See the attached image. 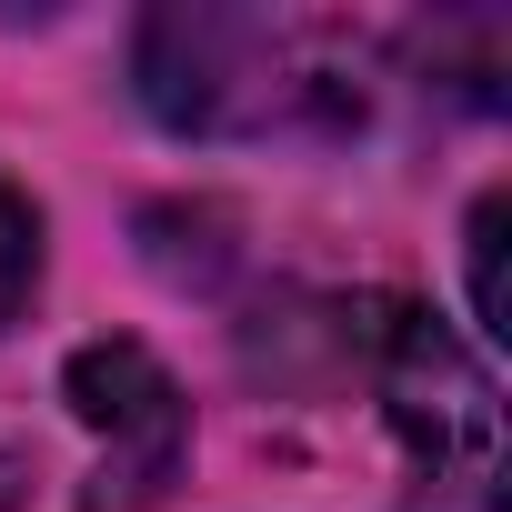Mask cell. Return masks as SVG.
I'll return each mask as SVG.
<instances>
[{"label":"cell","mask_w":512,"mask_h":512,"mask_svg":"<svg viewBox=\"0 0 512 512\" xmlns=\"http://www.w3.org/2000/svg\"><path fill=\"white\" fill-rule=\"evenodd\" d=\"M131 91L181 141H262L292 121H362V91L322 61V31L282 11L161 0L131 31Z\"/></svg>","instance_id":"1"},{"label":"cell","mask_w":512,"mask_h":512,"mask_svg":"<svg viewBox=\"0 0 512 512\" xmlns=\"http://www.w3.org/2000/svg\"><path fill=\"white\" fill-rule=\"evenodd\" d=\"M372 382H382V412L412 452L422 482H492L502 472V402H492V372L432 322V312H392L372 322Z\"/></svg>","instance_id":"2"},{"label":"cell","mask_w":512,"mask_h":512,"mask_svg":"<svg viewBox=\"0 0 512 512\" xmlns=\"http://www.w3.org/2000/svg\"><path fill=\"white\" fill-rule=\"evenodd\" d=\"M61 402L81 412V432L101 442V472L81 492V512H151L191 452V402L181 382L141 352V342H81L61 362Z\"/></svg>","instance_id":"3"},{"label":"cell","mask_w":512,"mask_h":512,"mask_svg":"<svg viewBox=\"0 0 512 512\" xmlns=\"http://www.w3.org/2000/svg\"><path fill=\"white\" fill-rule=\"evenodd\" d=\"M502 241H512V191H482V201H472V231H462V272H472V332H482V342H512Z\"/></svg>","instance_id":"4"},{"label":"cell","mask_w":512,"mask_h":512,"mask_svg":"<svg viewBox=\"0 0 512 512\" xmlns=\"http://www.w3.org/2000/svg\"><path fill=\"white\" fill-rule=\"evenodd\" d=\"M31 292H41V211H31V191L11 171H0V332L31 312Z\"/></svg>","instance_id":"5"},{"label":"cell","mask_w":512,"mask_h":512,"mask_svg":"<svg viewBox=\"0 0 512 512\" xmlns=\"http://www.w3.org/2000/svg\"><path fill=\"white\" fill-rule=\"evenodd\" d=\"M402 512H502V492L492 482H412Z\"/></svg>","instance_id":"6"},{"label":"cell","mask_w":512,"mask_h":512,"mask_svg":"<svg viewBox=\"0 0 512 512\" xmlns=\"http://www.w3.org/2000/svg\"><path fill=\"white\" fill-rule=\"evenodd\" d=\"M0 472H21V462H11V452H0ZM0 512H11V492H0Z\"/></svg>","instance_id":"7"}]
</instances>
